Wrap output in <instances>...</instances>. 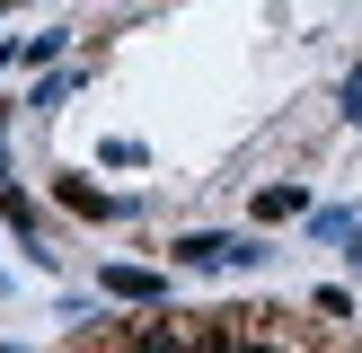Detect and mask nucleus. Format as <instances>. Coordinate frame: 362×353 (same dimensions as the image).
I'll return each mask as SVG.
<instances>
[{
	"instance_id": "1",
	"label": "nucleus",
	"mask_w": 362,
	"mask_h": 353,
	"mask_svg": "<svg viewBox=\"0 0 362 353\" xmlns=\"http://www.w3.org/2000/svg\"><path fill=\"white\" fill-rule=\"evenodd\" d=\"M194 345H212L204 327H177V318H141L133 327V353H194Z\"/></svg>"
},
{
	"instance_id": "2",
	"label": "nucleus",
	"mask_w": 362,
	"mask_h": 353,
	"mask_svg": "<svg viewBox=\"0 0 362 353\" xmlns=\"http://www.w3.org/2000/svg\"><path fill=\"white\" fill-rule=\"evenodd\" d=\"M53 194H62V203L80 212V221H115V212H124L115 194H98V186H80V176H53Z\"/></svg>"
},
{
	"instance_id": "3",
	"label": "nucleus",
	"mask_w": 362,
	"mask_h": 353,
	"mask_svg": "<svg viewBox=\"0 0 362 353\" xmlns=\"http://www.w3.org/2000/svg\"><path fill=\"white\" fill-rule=\"evenodd\" d=\"M177 265H230V239L221 229H194V239H177Z\"/></svg>"
},
{
	"instance_id": "4",
	"label": "nucleus",
	"mask_w": 362,
	"mask_h": 353,
	"mask_svg": "<svg viewBox=\"0 0 362 353\" xmlns=\"http://www.w3.org/2000/svg\"><path fill=\"white\" fill-rule=\"evenodd\" d=\"M106 292H115V300H159V274H141V265H106Z\"/></svg>"
},
{
	"instance_id": "5",
	"label": "nucleus",
	"mask_w": 362,
	"mask_h": 353,
	"mask_svg": "<svg viewBox=\"0 0 362 353\" xmlns=\"http://www.w3.org/2000/svg\"><path fill=\"white\" fill-rule=\"evenodd\" d=\"M292 212H300V186H265L257 194V221H292Z\"/></svg>"
},
{
	"instance_id": "6",
	"label": "nucleus",
	"mask_w": 362,
	"mask_h": 353,
	"mask_svg": "<svg viewBox=\"0 0 362 353\" xmlns=\"http://www.w3.org/2000/svg\"><path fill=\"white\" fill-rule=\"evenodd\" d=\"M0 221H9V229H35V203H27L18 186H0Z\"/></svg>"
},
{
	"instance_id": "7",
	"label": "nucleus",
	"mask_w": 362,
	"mask_h": 353,
	"mask_svg": "<svg viewBox=\"0 0 362 353\" xmlns=\"http://www.w3.org/2000/svg\"><path fill=\"white\" fill-rule=\"evenodd\" d=\"M345 124H362V71L345 80Z\"/></svg>"
},
{
	"instance_id": "8",
	"label": "nucleus",
	"mask_w": 362,
	"mask_h": 353,
	"mask_svg": "<svg viewBox=\"0 0 362 353\" xmlns=\"http://www.w3.org/2000/svg\"><path fill=\"white\" fill-rule=\"evenodd\" d=\"M0 186H9V141H0Z\"/></svg>"
}]
</instances>
